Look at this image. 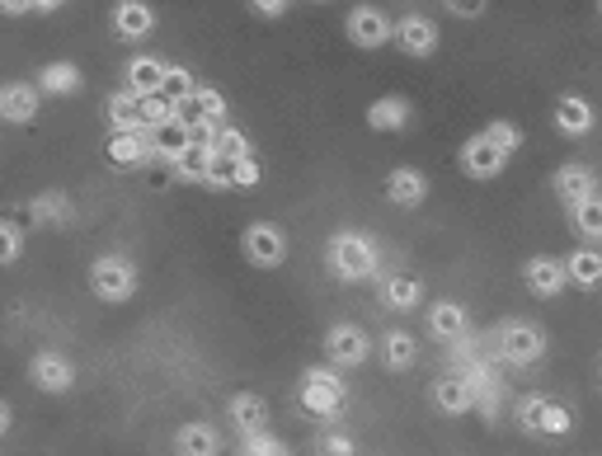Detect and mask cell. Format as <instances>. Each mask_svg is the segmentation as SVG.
<instances>
[{
	"label": "cell",
	"mask_w": 602,
	"mask_h": 456,
	"mask_svg": "<svg viewBox=\"0 0 602 456\" xmlns=\"http://www.w3.org/2000/svg\"><path fill=\"white\" fill-rule=\"evenodd\" d=\"M329 274H335L339 282H367L372 274H377V245L363 236V231H339L329 236Z\"/></svg>",
	"instance_id": "1"
},
{
	"label": "cell",
	"mask_w": 602,
	"mask_h": 456,
	"mask_svg": "<svg viewBox=\"0 0 602 456\" xmlns=\"http://www.w3.org/2000/svg\"><path fill=\"white\" fill-rule=\"evenodd\" d=\"M90 292L109 306L133 302L137 296V264L127 259V254H99L90 264Z\"/></svg>",
	"instance_id": "2"
},
{
	"label": "cell",
	"mask_w": 602,
	"mask_h": 456,
	"mask_svg": "<svg viewBox=\"0 0 602 456\" xmlns=\"http://www.w3.org/2000/svg\"><path fill=\"white\" fill-rule=\"evenodd\" d=\"M499 358L509 367H532L547 358V334H541V325L532 320H509L499 325Z\"/></svg>",
	"instance_id": "3"
},
{
	"label": "cell",
	"mask_w": 602,
	"mask_h": 456,
	"mask_svg": "<svg viewBox=\"0 0 602 456\" xmlns=\"http://www.w3.org/2000/svg\"><path fill=\"white\" fill-rule=\"evenodd\" d=\"M343 401H349V387L339 381V367H311L306 377H301V409H311V415H339Z\"/></svg>",
	"instance_id": "4"
},
{
	"label": "cell",
	"mask_w": 602,
	"mask_h": 456,
	"mask_svg": "<svg viewBox=\"0 0 602 456\" xmlns=\"http://www.w3.org/2000/svg\"><path fill=\"white\" fill-rule=\"evenodd\" d=\"M240 250H246V259L254 268H278L288 259V236H283V226H274V221H254V226H246V236H240Z\"/></svg>",
	"instance_id": "5"
},
{
	"label": "cell",
	"mask_w": 602,
	"mask_h": 456,
	"mask_svg": "<svg viewBox=\"0 0 602 456\" xmlns=\"http://www.w3.org/2000/svg\"><path fill=\"white\" fill-rule=\"evenodd\" d=\"M518 419H523V429L537 433V438H565L569 429H575V415H569L565 405L547 401V395H527L523 409H518Z\"/></svg>",
	"instance_id": "6"
},
{
	"label": "cell",
	"mask_w": 602,
	"mask_h": 456,
	"mask_svg": "<svg viewBox=\"0 0 602 456\" xmlns=\"http://www.w3.org/2000/svg\"><path fill=\"white\" fill-rule=\"evenodd\" d=\"M343 34H349L353 48L372 52V48H386V42L396 38V24L386 20L377 5H358V10H349V20H343Z\"/></svg>",
	"instance_id": "7"
},
{
	"label": "cell",
	"mask_w": 602,
	"mask_h": 456,
	"mask_svg": "<svg viewBox=\"0 0 602 456\" xmlns=\"http://www.w3.org/2000/svg\"><path fill=\"white\" fill-rule=\"evenodd\" d=\"M325 353L335 367H363L372 358V339H367V330H358V325H329Z\"/></svg>",
	"instance_id": "8"
},
{
	"label": "cell",
	"mask_w": 602,
	"mask_h": 456,
	"mask_svg": "<svg viewBox=\"0 0 602 456\" xmlns=\"http://www.w3.org/2000/svg\"><path fill=\"white\" fill-rule=\"evenodd\" d=\"M456 161H462V169H466L471 179H499V175H504V169H509V161H513V155H504V151H499L490 137H485V132H476V137H471L466 147H462V155H456Z\"/></svg>",
	"instance_id": "9"
},
{
	"label": "cell",
	"mask_w": 602,
	"mask_h": 456,
	"mask_svg": "<svg viewBox=\"0 0 602 456\" xmlns=\"http://www.w3.org/2000/svg\"><path fill=\"white\" fill-rule=\"evenodd\" d=\"M38 85H28V80H10V85H0V118L14 123V127H28L38 118Z\"/></svg>",
	"instance_id": "10"
},
{
	"label": "cell",
	"mask_w": 602,
	"mask_h": 456,
	"mask_svg": "<svg viewBox=\"0 0 602 456\" xmlns=\"http://www.w3.org/2000/svg\"><path fill=\"white\" fill-rule=\"evenodd\" d=\"M151 28H155V10L147 5V0H118V5H113V34H118L123 42L151 38Z\"/></svg>",
	"instance_id": "11"
},
{
	"label": "cell",
	"mask_w": 602,
	"mask_h": 456,
	"mask_svg": "<svg viewBox=\"0 0 602 456\" xmlns=\"http://www.w3.org/2000/svg\"><path fill=\"white\" fill-rule=\"evenodd\" d=\"M104 155H109L113 169H137V165H147V161H155L151 132H113L109 147H104Z\"/></svg>",
	"instance_id": "12"
},
{
	"label": "cell",
	"mask_w": 602,
	"mask_h": 456,
	"mask_svg": "<svg viewBox=\"0 0 602 456\" xmlns=\"http://www.w3.org/2000/svg\"><path fill=\"white\" fill-rule=\"evenodd\" d=\"M396 42L405 56H434L438 52V24L424 20V14H405L396 24Z\"/></svg>",
	"instance_id": "13"
},
{
	"label": "cell",
	"mask_w": 602,
	"mask_h": 456,
	"mask_svg": "<svg viewBox=\"0 0 602 456\" xmlns=\"http://www.w3.org/2000/svg\"><path fill=\"white\" fill-rule=\"evenodd\" d=\"M28 381H34L38 391H48V395H66L71 381H76V372H71V363L62 358V353H38V358L28 363Z\"/></svg>",
	"instance_id": "14"
},
{
	"label": "cell",
	"mask_w": 602,
	"mask_h": 456,
	"mask_svg": "<svg viewBox=\"0 0 602 456\" xmlns=\"http://www.w3.org/2000/svg\"><path fill=\"white\" fill-rule=\"evenodd\" d=\"M226 118V99L217 90H208V85H198L189 99H179L175 104V123L193 127V123H222Z\"/></svg>",
	"instance_id": "15"
},
{
	"label": "cell",
	"mask_w": 602,
	"mask_h": 456,
	"mask_svg": "<svg viewBox=\"0 0 602 456\" xmlns=\"http://www.w3.org/2000/svg\"><path fill=\"white\" fill-rule=\"evenodd\" d=\"M226 415H231V423H236L240 438H260V433H268V405H264V395H254V391L231 395Z\"/></svg>",
	"instance_id": "16"
},
{
	"label": "cell",
	"mask_w": 602,
	"mask_h": 456,
	"mask_svg": "<svg viewBox=\"0 0 602 456\" xmlns=\"http://www.w3.org/2000/svg\"><path fill=\"white\" fill-rule=\"evenodd\" d=\"M410 118H414V109H410L405 94H381V99H372V104H367V127H372V132H405Z\"/></svg>",
	"instance_id": "17"
},
{
	"label": "cell",
	"mask_w": 602,
	"mask_h": 456,
	"mask_svg": "<svg viewBox=\"0 0 602 456\" xmlns=\"http://www.w3.org/2000/svg\"><path fill=\"white\" fill-rule=\"evenodd\" d=\"M523 278H527V288H532L537 296H555L565 288V259H551V254H532L523 268Z\"/></svg>",
	"instance_id": "18"
},
{
	"label": "cell",
	"mask_w": 602,
	"mask_h": 456,
	"mask_svg": "<svg viewBox=\"0 0 602 456\" xmlns=\"http://www.w3.org/2000/svg\"><path fill=\"white\" fill-rule=\"evenodd\" d=\"M386 198H391L396 207H419L424 198H428V179L419 175V169H410V165H400L386 175Z\"/></svg>",
	"instance_id": "19"
},
{
	"label": "cell",
	"mask_w": 602,
	"mask_h": 456,
	"mask_svg": "<svg viewBox=\"0 0 602 456\" xmlns=\"http://www.w3.org/2000/svg\"><path fill=\"white\" fill-rule=\"evenodd\" d=\"M593 104L584 94H561V104H555V127H561L565 137H589L593 132Z\"/></svg>",
	"instance_id": "20"
},
{
	"label": "cell",
	"mask_w": 602,
	"mask_h": 456,
	"mask_svg": "<svg viewBox=\"0 0 602 456\" xmlns=\"http://www.w3.org/2000/svg\"><path fill=\"white\" fill-rule=\"evenodd\" d=\"M466 330H471L466 306H456V302L428 306V334H434V339H448V344H456V339H466Z\"/></svg>",
	"instance_id": "21"
},
{
	"label": "cell",
	"mask_w": 602,
	"mask_h": 456,
	"mask_svg": "<svg viewBox=\"0 0 602 456\" xmlns=\"http://www.w3.org/2000/svg\"><path fill=\"white\" fill-rule=\"evenodd\" d=\"M80 85H85V76H80L76 62H48V66L38 71V90L42 94L66 99V94H80Z\"/></svg>",
	"instance_id": "22"
},
{
	"label": "cell",
	"mask_w": 602,
	"mask_h": 456,
	"mask_svg": "<svg viewBox=\"0 0 602 456\" xmlns=\"http://www.w3.org/2000/svg\"><path fill=\"white\" fill-rule=\"evenodd\" d=\"M555 193L565 198V207H579L584 198L598 193L593 169H589V165H565V169H555Z\"/></svg>",
	"instance_id": "23"
},
{
	"label": "cell",
	"mask_w": 602,
	"mask_h": 456,
	"mask_svg": "<svg viewBox=\"0 0 602 456\" xmlns=\"http://www.w3.org/2000/svg\"><path fill=\"white\" fill-rule=\"evenodd\" d=\"M175 452L179 456H217L222 452V438L212 423H184L175 433Z\"/></svg>",
	"instance_id": "24"
},
{
	"label": "cell",
	"mask_w": 602,
	"mask_h": 456,
	"mask_svg": "<svg viewBox=\"0 0 602 456\" xmlns=\"http://www.w3.org/2000/svg\"><path fill=\"white\" fill-rule=\"evenodd\" d=\"M127 90L133 94H161V80H165V62H155V56H133L123 71Z\"/></svg>",
	"instance_id": "25"
},
{
	"label": "cell",
	"mask_w": 602,
	"mask_h": 456,
	"mask_svg": "<svg viewBox=\"0 0 602 456\" xmlns=\"http://www.w3.org/2000/svg\"><path fill=\"white\" fill-rule=\"evenodd\" d=\"M109 123H113V132H147V123H141V94L133 90L109 94Z\"/></svg>",
	"instance_id": "26"
},
{
	"label": "cell",
	"mask_w": 602,
	"mask_h": 456,
	"mask_svg": "<svg viewBox=\"0 0 602 456\" xmlns=\"http://www.w3.org/2000/svg\"><path fill=\"white\" fill-rule=\"evenodd\" d=\"M434 405L442 409V415H466L471 405H476V391H471V381H462V377H442L438 387H434Z\"/></svg>",
	"instance_id": "27"
},
{
	"label": "cell",
	"mask_w": 602,
	"mask_h": 456,
	"mask_svg": "<svg viewBox=\"0 0 602 456\" xmlns=\"http://www.w3.org/2000/svg\"><path fill=\"white\" fill-rule=\"evenodd\" d=\"M565 278L575 282V288H602V254L598 250H569Z\"/></svg>",
	"instance_id": "28"
},
{
	"label": "cell",
	"mask_w": 602,
	"mask_h": 456,
	"mask_svg": "<svg viewBox=\"0 0 602 456\" xmlns=\"http://www.w3.org/2000/svg\"><path fill=\"white\" fill-rule=\"evenodd\" d=\"M381 363L391 367V372H410L414 363H419V344H414V334L405 330H391L381 339Z\"/></svg>",
	"instance_id": "29"
},
{
	"label": "cell",
	"mask_w": 602,
	"mask_h": 456,
	"mask_svg": "<svg viewBox=\"0 0 602 456\" xmlns=\"http://www.w3.org/2000/svg\"><path fill=\"white\" fill-rule=\"evenodd\" d=\"M381 296H386V306H391V311H414L424 302V282L410 278V274H391L381 282Z\"/></svg>",
	"instance_id": "30"
},
{
	"label": "cell",
	"mask_w": 602,
	"mask_h": 456,
	"mask_svg": "<svg viewBox=\"0 0 602 456\" xmlns=\"http://www.w3.org/2000/svg\"><path fill=\"white\" fill-rule=\"evenodd\" d=\"M151 151H155V161L175 165L179 155L189 151V127H184V123H165V127H155V132H151Z\"/></svg>",
	"instance_id": "31"
},
{
	"label": "cell",
	"mask_w": 602,
	"mask_h": 456,
	"mask_svg": "<svg viewBox=\"0 0 602 456\" xmlns=\"http://www.w3.org/2000/svg\"><path fill=\"white\" fill-rule=\"evenodd\" d=\"M71 217H76V207H71V198L66 193H57V189H48V193H38L34 198V221L38 226H66Z\"/></svg>",
	"instance_id": "32"
},
{
	"label": "cell",
	"mask_w": 602,
	"mask_h": 456,
	"mask_svg": "<svg viewBox=\"0 0 602 456\" xmlns=\"http://www.w3.org/2000/svg\"><path fill=\"white\" fill-rule=\"evenodd\" d=\"M212 165H217V151H212V147H189V151H184L179 161H175L179 175H184V179H193V183H208Z\"/></svg>",
	"instance_id": "33"
},
{
	"label": "cell",
	"mask_w": 602,
	"mask_h": 456,
	"mask_svg": "<svg viewBox=\"0 0 602 456\" xmlns=\"http://www.w3.org/2000/svg\"><path fill=\"white\" fill-rule=\"evenodd\" d=\"M575 231L584 240H602V193L584 198V203L575 207Z\"/></svg>",
	"instance_id": "34"
},
{
	"label": "cell",
	"mask_w": 602,
	"mask_h": 456,
	"mask_svg": "<svg viewBox=\"0 0 602 456\" xmlns=\"http://www.w3.org/2000/svg\"><path fill=\"white\" fill-rule=\"evenodd\" d=\"M212 151H217L222 161H246V155H254V151H250V137L240 132V127H226V123H222L217 147H212Z\"/></svg>",
	"instance_id": "35"
},
{
	"label": "cell",
	"mask_w": 602,
	"mask_h": 456,
	"mask_svg": "<svg viewBox=\"0 0 602 456\" xmlns=\"http://www.w3.org/2000/svg\"><path fill=\"white\" fill-rule=\"evenodd\" d=\"M141 123H147V132H155V127L175 123V104H170L165 94H141Z\"/></svg>",
	"instance_id": "36"
},
{
	"label": "cell",
	"mask_w": 602,
	"mask_h": 456,
	"mask_svg": "<svg viewBox=\"0 0 602 456\" xmlns=\"http://www.w3.org/2000/svg\"><path fill=\"white\" fill-rule=\"evenodd\" d=\"M485 137H490L504 155H518V147H523V127H518V123H509V118H494L490 127H485Z\"/></svg>",
	"instance_id": "37"
},
{
	"label": "cell",
	"mask_w": 602,
	"mask_h": 456,
	"mask_svg": "<svg viewBox=\"0 0 602 456\" xmlns=\"http://www.w3.org/2000/svg\"><path fill=\"white\" fill-rule=\"evenodd\" d=\"M193 90H198V85H193V76H189V71H184V66H165L161 94L170 99V104H179V99H189Z\"/></svg>",
	"instance_id": "38"
},
{
	"label": "cell",
	"mask_w": 602,
	"mask_h": 456,
	"mask_svg": "<svg viewBox=\"0 0 602 456\" xmlns=\"http://www.w3.org/2000/svg\"><path fill=\"white\" fill-rule=\"evenodd\" d=\"M24 259V231L14 221H0V268Z\"/></svg>",
	"instance_id": "39"
},
{
	"label": "cell",
	"mask_w": 602,
	"mask_h": 456,
	"mask_svg": "<svg viewBox=\"0 0 602 456\" xmlns=\"http://www.w3.org/2000/svg\"><path fill=\"white\" fill-rule=\"evenodd\" d=\"M264 179V169L254 155H246V161H231V189H254V183Z\"/></svg>",
	"instance_id": "40"
},
{
	"label": "cell",
	"mask_w": 602,
	"mask_h": 456,
	"mask_svg": "<svg viewBox=\"0 0 602 456\" xmlns=\"http://www.w3.org/2000/svg\"><path fill=\"white\" fill-rule=\"evenodd\" d=\"M246 456H292L288 447L278 443V438H268V433H260V438H246Z\"/></svg>",
	"instance_id": "41"
},
{
	"label": "cell",
	"mask_w": 602,
	"mask_h": 456,
	"mask_svg": "<svg viewBox=\"0 0 602 456\" xmlns=\"http://www.w3.org/2000/svg\"><path fill=\"white\" fill-rule=\"evenodd\" d=\"M485 10H490V0H448V14L456 20H480Z\"/></svg>",
	"instance_id": "42"
},
{
	"label": "cell",
	"mask_w": 602,
	"mask_h": 456,
	"mask_svg": "<svg viewBox=\"0 0 602 456\" xmlns=\"http://www.w3.org/2000/svg\"><path fill=\"white\" fill-rule=\"evenodd\" d=\"M217 132H222V123H193L189 127V147H217Z\"/></svg>",
	"instance_id": "43"
},
{
	"label": "cell",
	"mask_w": 602,
	"mask_h": 456,
	"mask_svg": "<svg viewBox=\"0 0 602 456\" xmlns=\"http://www.w3.org/2000/svg\"><path fill=\"white\" fill-rule=\"evenodd\" d=\"M321 447H325V456H353V443H349L343 433H329Z\"/></svg>",
	"instance_id": "44"
},
{
	"label": "cell",
	"mask_w": 602,
	"mask_h": 456,
	"mask_svg": "<svg viewBox=\"0 0 602 456\" xmlns=\"http://www.w3.org/2000/svg\"><path fill=\"white\" fill-rule=\"evenodd\" d=\"M250 5H254V10H260V14H264V20H278V14H283V10H288V5H292V0H250Z\"/></svg>",
	"instance_id": "45"
},
{
	"label": "cell",
	"mask_w": 602,
	"mask_h": 456,
	"mask_svg": "<svg viewBox=\"0 0 602 456\" xmlns=\"http://www.w3.org/2000/svg\"><path fill=\"white\" fill-rule=\"evenodd\" d=\"M34 0H0V14H28Z\"/></svg>",
	"instance_id": "46"
},
{
	"label": "cell",
	"mask_w": 602,
	"mask_h": 456,
	"mask_svg": "<svg viewBox=\"0 0 602 456\" xmlns=\"http://www.w3.org/2000/svg\"><path fill=\"white\" fill-rule=\"evenodd\" d=\"M5 433H10V405L0 401V438H5Z\"/></svg>",
	"instance_id": "47"
},
{
	"label": "cell",
	"mask_w": 602,
	"mask_h": 456,
	"mask_svg": "<svg viewBox=\"0 0 602 456\" xmlns=\"http://www.w3.org/2000/svg\"><path fill=\"white\" fill-rule=\"evenodd\" d=\"M57 5H62V0H34V10H38V14H52Z\"/></svg>",
	"instance_id": "48"
}]
</instances>
